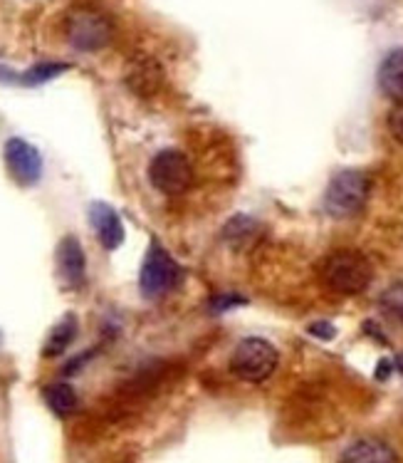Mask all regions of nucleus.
Here are the masks:
<instances>
[{
  "mask_svg": "<svg viewBox=\"0 0 403 463\" xmlns=\"http://www.w3.org/2000/svg\"><path fill=\"white\" fill-rule=\"evenodd\" d=\"M322 283L327 285L332 293L339 295H359L364 293L371 283V263L359 250H334L324 258L319 268Z\"/></svg>",
  "mask_w": 403,
  "mask_h": 463,
  "instance_id": "obj_1",
  "label": "nucleus"
},
{
  "mask_svg": "<svg viewBox=\"0 0 403 463\" xmlns=\"http://www.w3.org/2000/svg\"><path fill=\"white\" fill-rule=\"evenodd\" d=\"M371 179L364 171L344 169L339 171L334 179L329 181L324 194V211L332 218H351L361 213L369 201Z\"/></svg>",
  "mask_w": 403,
  "mask_h": 463,
  "instance_id": "obj_2",
  "label": "nucleus"
},
{
  "mask_svg": "<svg viewBox=\"0 0 403 463\" xmlns=\"http://www.w3.org/2000/svg\"><path fill=\"white\" fill-rule=\"evenodd\" d=\"M65 35L67 43L80 52H97L112 43L114 25L102 10L75 8L67 15Z\"/></svg>",
  "mask_w": 403,
  "mask_h": 463,
  "instance_id": "obj_3",
  "label": "nucleus"
},
{
  "mask_svg": "<svg viewBox=\"0 0 403 463\" xmlns=\"http://www.w3.org/2000/svg\"><path fill=\"white\" fill-rule=\"evenodd\" d=\"M277 362H280V354L270 342L260 340V337H245L243 342H238V347L233 350L230 372L243 382L260 384V382L275 374Z\"/></svg>",
  "mask_w": 403,
  "mask_h": 463,
  "instance_id": "obj_4",
  "label": "nucleus"
},
{
  "mask_svg": "<svg viewBox=\"0 0 403 463\" xmlns=\"http://www.w3.org/2000/svg\"><path fill=\"white\" fill-rule=\"evenodd\" d=\"M181 265L166 253V248L161 246L159 241H151L146 258L141 263L139 273V288L144 298H161L169 290H173L181 283Z\"/></svg>",
  "mask_w": 403,
  "mask_h": 463,
  "instance_id": "obj_5",
  "label": "nucleus"
},
{
  "mask_svg": "<svg viewBox=\"0 0 403 463\" xmlns=\"http://www.w3.org/2000/svg\"><path fill=\"white\" fill-rule=\"evenodd\" d=\"M149 179L154 189L166 196H181L193 181V169L186 154L179 149H164L149 164Z\"/></svg>",
  "mask_w": 403,
  "mask_h": 463,
  "instance_id": "obj_6",
  "label": "nucleus"
},
{
  "mask_svg": "<svg viewBox=\"0 0 403 463\" xmlns=\"http://www.w3.org/2000/svg\"><path fill=\"white\" fill-rule=\"evenodd\" d=\"M5 164H8L10 176L18 181L20 186H33L42 176V156L25 139H10L5 144Z\"/></svg>",
  "mask_w": 403,
  "mask_h": 463,
  "instance_id": "obj_7",
  "label": "nucleus"
},
{
  "mask_svg": "<svg viewBox=\"0 0 403 463\" xmlns=\"http://www.w3.org/2000/svg\"><path fill=\"white\" fill-rule=\"evenodd\" d=\"M57 270H60V278L65 280L67 288L77 290V288L85 285L87 258L75 236H67L60 241V246H57Z\"/></svg>",
  "mask_w": 403,
  "mask_h": 463,
  "instance_id": "obj_8",
  "label": "nucleus"
},
{
  "mask_svg": "<svg viewBox=\"0 0 403 463\" xmlns=\"http://www.w3.org/2000/svg\"><path fill=\"white\" fill-rule=\"evenodd\" d=\"M89 223L104 250H117L124 243V223L109 203L94 201L89 206Z\"/></svg>",
  "mask_w": 403,
  "mask_h": 463,
  "instance_id": "obj_9",
  "label": "nucleus"
},
{
  "mask_svg": "<svg viewBox=\"0 0 403 463\" xmlns=\"http://www.w3.org/2000/svg\"><path fill=\"white\" fill-rule=\"evenodd\" d=\"M127 87L132 90L134 95L139 97H151L156 95V90L161 87L164 72H161L159 62L149 55L134 57L129 67H127Z\"/></svg>",
  "mask_w": 403,
  "mask_h": 463,
  "instance_id": "obj_10",
  "label": "nucleus"
},
{
  "mask_svg": "<svg viewBox=\"0 0 403 463\" xmlns=\"http://www.w3.org/2000/svg\"><path fill=\"white\" fill-rule=\"evenodd\" d=\"M339 463H398V456L381 439H359L342 454Z\"/></svg>",
  "mask_w": 403,
  "mask_h": 463,
  "instance_id": "obj_11",
  "label": "nucleus"
},
{
  "mask_svg": "<svg viewBox=\"0 0 403 463\" xmlns=\"http://www.w3.org/2000/svg\"><path fill=\"white\" fill-rule=\"evenodd\" d=\"M379 87L389 99L403 102V50H396L379 67Z\"/></svg>",
  "mask_w": 403,
  "mask_h": 463,
  "instance_id": "obj_12",
  "label": "nucleus"
},
{
  "mask_svg": "<svg viewBox=\"0 0 403 463\" xmlns=\"http://www.w3.org/2000/svg\"><path fill=\"white\" fill-rule=\"evenodd\" d=\"M77 337V317L75 315H67L62 320L57 322L55 327L50 330L45 340V347H42V354L45 357H60L62 352L72 345V340Z\"/></svg>",
  "mask_w": 403,
  "mask_h": 463,
  "instance_id": "obj_13",
  "label": "nucleus"
},
{
  "mask_svg": "<svg viewBox=\"0 0 403 463\" xmlns=\"http://www.w3.org/2000/svg\"><path fill=\"white\" fill-rule=\"evenodd\" d=\"M45 402L47 407L52 409L57 416H72L80 407V397H77V392L72 384H67V382H55V384H50L45 389Z\"/></svg>",
  "mask_w": 403,
  "mask_h": 463,
  "instance_id": "obj_14",
  "label": "nucleus"
},
{
  "mask_svg": "<svg viewBox=\"0 0 403 463\" xmlns=\"http://www.w3.org/2000/svg\"><path fill=\"white\" fill-rule=\"evenodd\" d=\"M379 307L386 317H391L396 322H403V283H396L391 288H386L381 298H379Z\"/></svg>",
  "mask_w": 403,
  "mask_h": 463,
  "instance_id": "obj_15",
  "label": "nucleus"
},
{
  "mask_svg": "<svg viewBox=\"0 0 403 463\" xmlns=\"http://www.w3.org/2000/svg\"><path fill=\"white\" fill-rule=\"evenodd\" d=\"M65 62H42V65L33 67L28 75L23 77V82H25V85H40V82H47V80H52V77H57L60 72H65Z\"/></svg>",
  "mask_w": 403,
  "mask_h": 463,
  "instance_id": "obj_16",
  "label": "nucleus"
},
{
  "mask_svg": "<svg viewBox=\"0 0 403 463\" xmlns=\"http://www.w3.org/2000/svg\"><path fill=\"white\" fill-rule=\"evenodd\" d=\"M389 132H391V137H394L396 142L403 144V102L396 104L394 109L389 112Z\"/></svg>",
  "mask_w": 403,
  "mask_h": 463,
  "instance_id": "obj_17",
  "label": "nucleus"
},
{
  "mask_svg": "<svg viewBox=\"0 0 403 463\" xmlns=\"http://www.w3.org/2000/svg\"><path fill=\"white\" fill-rule=\"evenodd\" d=\"M396 367L401 369V374H403V357H398V360H396Z\"/></svg>",
  "mask_w": 403,
  "mask_h": 463,
  "instance_id": "obj_18",
  "label": "nucleus"
}]
</instances>
